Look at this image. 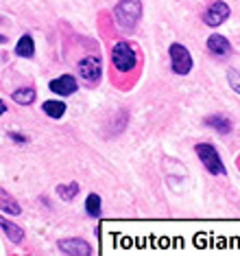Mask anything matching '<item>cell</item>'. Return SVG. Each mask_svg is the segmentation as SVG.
<instances>
[{
  "instance_id": "obj_4",
  "label": "cell",
  "mask_w": 240,
  "mask_h": 256,
  "mask_svg": "<svg viewBox=\"0 0 240 256\" xmlns=\"http://www.w3.org/2000/svg\"><path fill=\"white\" fill-rule=\"evenodd\" d=\"M168 57H171V68H173L175 74H179V77H186V74H190L192 66H195V62H192L190 50L186 48L184 44L173 42L171 46H168Z\"/></svg>"
},
{
  "instance_id": "obj_9",
  "label": "cell",
  "mask_w": 240,
  "mask_h": 256,
  "mask_svg": "<svg viewBox=\"0 0 240 256\" xmlns=\"http://www.w3.org/2000/svg\"><path fill=\"white\" fill-rule=\"evenodd\" d=\"M208 50L212 55H219V57H227V55H232V44H230V40H227L225 36H221V33H212V36L208 38Z\"/></svg>"
},
{
  "instance_id": "obj_16",
  "label": "cell",
  "mask_w": 240,
  "mask_h": 256,
  "mask_svg": "<svg viewBox=\"0 0 240 256\" xmlns=\"http://www.w3.org/2000/svg\"><path fill=\"white\" fill-rule=\"evenodd\" d=\"M44 114L46 116H50V118H55V120H59L63 114H66V103L63 101H44Z\"/></svg>"
},
{
  "instance_id": "obj_19",
  "label": "cell",
  "mask_w": 240,
  "mask_h": 256,
  "mask_svg": "<svg viewBox=\"0 0 240 256\" xmlns=\"http://www.w3.org/2000/svg\"><path fill=\"white\" fill-rule=\"evenodd\" d=\"M9 138H11L13 142H17V144H24V142L28 140L24 134H20V132H9Z\"/></svg>"
},
{
  "instance_id": "obj_12",
  "label": "cell",
  "mask_w": 240,
  "mask_h": 256,
  "mask_svg": "<svg viewBox=\"0 0 240 256\" xmlns=\"http://www.w3.org/2000/svg\"><path fill=\"white\" fill-rule=\"evenodd\" d=\"M15 55L22 57V60H33L35 55V42L31 36H22L15 42Z\"/></svg>"
},
{
  "instance_id": "obj_7",
  "label": "cell",
  "mask_w": 240,
  "mask_h": 256,
  "mask_svg": "<svg viewBox=\"0 0 240 256\" xmlns=\"http://www.w3.org/2000/svg\"><path fill=\"white\" fill-rule=\"evenodd\" d=\"M57 248H59V252L70 254V256H87V254H92V248L87 246V241L85 238H79V236L59 238V241H57Z\"/></svg>"
},
{
  "instance_id": "obj_3",
  "label": "cell",
  "mask_w": 240,
  "mask_h": 256,
  "mask_svg": "<svg viewBox=\"0 0 240 256\" xmlns=\"http://www.w3.org/2000/svg\"><path fill=\"white\" fill-rule=\"evenodd\" d=\"M112 64L114 68L118 72H129L136 68L138 64V53L136 48H133L129 42H125V40H120V42H116L112 46Z\"/></svg>"
},
{
  "instance_id": "obj_10",
  "label": "cell",
  "mask_w": 240,
  "mask_h": 256,
  "mask_svg": "<svg viewBox=\"0 0 240 256\" xmlns=\"http://www.w3.org/2000/svg\"><path fill=\"white\" fill-rule=\"evenodd\" d=\"M0 226H2L4 236H7L9 241L13 243V246H22V241H24V230H22L20 226L13 224V221H9L7 217L0 219Z\"/></svg>"
},
{
  "instance_id": "obj_5",
  "label": "cell",
  "mask_w": 240,
  "mask_h": 256,
  "mask_svg": "<svg viewBox=\"0 0 240 256\" xmlns=\"http://www.w3.org/2000/svg\"><path fill=\"white\" fill-rule=\"evenodd\" d=\"M79 77L85 81L87 86H96L103 79V60L96 55H85L77 66Z\"/></svg>"
},
{
  "instance_id": "obj_18",
  "label": "cell",
  "mask_w": 240,
  "mask_h": 256,
  "mask_svg": "<svg viewBox=\"0 0 240 256\" xmlns=\"http://www.w3.org/2000/svg\"><path fill=\"white\" fill-rule=\"evenodd\" d=\"M227 84H230V88L240 96V70L238 68H230V70H227Z\"/></svg>"
},
{
  "instance_id": "obj_8",
  "label": "cell",
  "mask_w": 240,
  "mask_h": 256,
  "mask_svg": "<svg viewBox=\"0 0 240 256\" xmlns=\"http://www.w3.org/2000/svg\"><path fill=\"white\" fill-rule=\"evenodd\" d=\"M48 88H50V92H55V94H59V96H70L79 90V81L74 79L72 74H61V77L50 81Z\"/></svg>"
},
{
  "instance_id": "obj_2",
  "label": "cell",
  "mask_w": 240,
  "mask_h": 256,
  "mask_svg": "<svg viewBox=\"0 0 240 256\" xmlns=\"http://www.w3.org/2000/svg\"><path fill=\"white\" fill-rule=\"evenodd\" d=\"M195 154H197L199 162L208 168L210 176H227V166H225V162L221 160V156H219V151H216L214 144L199 142L195 147Z\"/></svg>"
},
{
  "instance_id": "obj_17",
  "label": "cell",
  "mask_w": 240,
  "mask_h": 256,
  "mask_svg": "<svg viewBox=\"0 0 240 256\" xmlns=\"http://www.w3.org/2000/svg\"><path fill=\"white\" fill-rule=\"evenodd\" d=\"M55 190L59 193V197H61L63 202H72L74 197H77V193H79V184L77 182H70L68 186L66 184H59Z\"/></svg>"
},
{
  "instance_id": "obj_15",
  "label": "cell",
  "mask_w": 240,
  "mask_h": 256,
  "mask_svg": "<svg viewBox=\"0 0 240 256\" xmlns=\"http://www.w3.org/2000/svg\"><path fill=\"white\" fill-rule=\"evenodd\" d=\"M101 210H103V202H101V195L98 193H90L85 197V212L90 219H98L101 217Z\"/></svg>"
},
{
  "instance_id": "obj_1",
  "label": "cell",
  "mask_w": 240,
  "mask_h": 256,
  "mask_svg": "<svg viewBox=\"0 0 240 256\" xmlns=\"http://www.w3.org/2000/svg\"><path fill=\"white\" fill-rule=\"evenodd\" d=\"M142 18V2L140 0H120L114 7V20L116 24L125 31H133Z\"/></svg>"
},
{
  "instance_id": "obj_11",
  "label": "cell",
  "mask_w": 240,
  "mask_h": 256,
  "mask_svg": "<svg viewBox=\"0 0 240 256\" xmlns=\"http://www.w3.org/2000/svg\"><path fill=\"white\" fill-rule=\"evenodd\" d=\"M206 125L212 127V130H214L216 134H221V136H227V134L232 132V120L227 118V116H223V114H212V116H208V118H206Z\"/></svg>"
},
{
  "instance_id": "obj_14",
  "label": "cell",
  "mask_w": 240,
  "mask_h": 256,
  "mask_svg": "<svg viewBox=\"0 0 240 256\" xmlns=\"http://www.w3.org/2000/svg\"><path fill=\"white\" fill-rule=\"evenodd\" d=\"M0 210H2V214H20L22 208L20 204H17L13 197L9 195V190H0Z\"/></svg>"
},
{
  "instance_id": "obj_6",
  "label": "cell",
  "mask_w": 240,
  "mask_h": 256,
  "mask_svg": "<svg viewBox=\"0 0 240 256\" xmlns=\"http://www.w3.org/2000/svg\"><path fill=\"white\" fill-rule=\"evenodd\" d=\"M232 16V9H230V4L225 2V0H214L212 4L206 9V14H203V22H206L208 26H221L223 22L227 20Z\"/></svg>"
},
{
  "instance_id": "obj_13",
  "label": "cell",
  "mask_w": 240,
  "mask_h": 256,
  "mask_svg": "<svg viewBox=\"0 0 240 256\" xmlns=\"http://www.w3.org/2000/svg\"><path fill=\"white\" fill-rule=\"evenodd\" d=\"M11 98L17 103V106H33L35 98H37V90L35 88H17L11 92Z\"/></svg>"
}]
</instances>
